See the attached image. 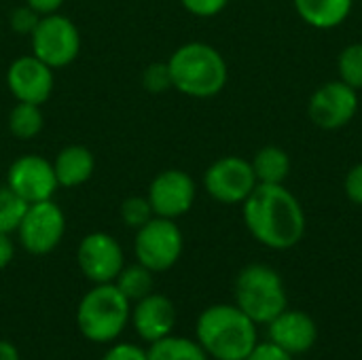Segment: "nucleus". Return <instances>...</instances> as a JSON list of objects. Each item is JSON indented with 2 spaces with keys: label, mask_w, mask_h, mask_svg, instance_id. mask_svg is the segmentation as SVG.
<instances>
[{
  "label": "nucleus",
  "mask_w": 362,
  "mask_h": 360,
  "mask_svg": "<svg viewBox=\"0 0 362 360\" xmlns=\"http://www.w3.org/2000/svg\"><path fill=\"white\" fill-rule=\"evenodd\" d=\"M248 233L265 248L291 250L305 236V212L301 202L284 185H257L242 204Z\"/></svg>",
  "instance_id": "f257e3e1"
},
{
  "label": "nucleus",
  "mask_w": 362,
  "mask_h": 360,
  "mask_svg": "<svg viewBox=\"0 0 362 360\" xmlns=\"http://www.w3.org/2000/svg\"><path fill=\"white\" fill-rule=\"evenodd\" d=\"M195 339L214 360H246L259 344L257 323L235 303L206 308L195 323Z\"/></svg>",
  "instance_id": "f03ea898"
},
{
  "label": "nucleus",
  "mask_w": 362,
  "mask_h": 360,
  "mask_svg": "<svg viewBox=\"0 0 362 360\" xmlns=\"http://www.w3.org/2000/svg\"><path fill=\"white\" fill-rule=\"evenodd\" d=\"M172 87L195 100H208L218 95L229 81V66L223 53L202 40L180 45L168 57Z\"/></svg>",
  "instance_id": "7ed1b4c3"
},
{
  "label": "nucleus",
  "mask_w": 362,
  "mask_h": 360,
  "mask_svg": "<svg viewBox=\"0 0 362 360\" xmlns=\"http://www.w3.org/2000/svg\"><path fill=\"white\" fill-rule=\"evenodd\" d=\"M132 301L117 289L115 282L93 284L76 306V327L91 344H110L127 327Z\"/></svg>",
  "instance_id": "20e7f679"
},
{
  "label": "nucleus",
  "mask_w": 362,
  "mask_h": 360,
  "mask_svg": "<svg viewBox=\"0 0 362 360\" xmlns=\"http://www.w3.org/2000/svg\"><path fill=\"white\" fill-rule=\"evenodd\" d=\"M233 295L235 306L257 325H269L288 308L282 276L265 263H250L240 269Z\"/></svg>",
  "instance_id": "39448f33"
},
{
  "label": "nucleus",
  "mask_w": 362,
  "mask_h": 360,
  "mask_svg": "<svg viewBox=\"0 0 362 360\" xmlns=\"http://www.w3.org/2000/svg\"><path fill=\"white\" fill-rule=\"evenodd\" d=\"M185 236L176 221L153 216L146 225L136 231L134 255L140 265L153 274L170 272L182 257Z\"/></svg>",
  "instance_id": "423d86ee"
},
{
  "label": "nucleus",
  "mask_w": 362,
  "mask_h": 360,
  "mask_svg": "<svg viewBox=\"0 0 362 360\" xmlns=\"http://www.w3.org/2000/svg\"><path fill=\"white\" fill-rule=\"evenodd\" d=\"M30 47L40 62L53 70H59L70 66L81 55L83 38L78 25L70 17L51 13L40 17L38 25L30 34Z\"/></svg>",
  "instance_id": "0eeeda50"
},
{
  "label": "nucleus",
  "mask_w": 362,
  "mask_h": 360,
  "mask_svg": "<svg viewBox=\"0 0 362 360\" xmlns=\"http://www.w3.org/2000/svg\"><path fill=\"white\" fill-rule=\"evenodd\" d=\"M19 246L32 257L51 255L66 236V214L53 199L28 204L17 227Z\"/></svg>",
  "instance_id": "6e6552de"
},
{
  "label": "nucleus",
  "mask_w": 362,
  "mask_h": 360,
  "mask_svg": "<svg viewBox=\"0 0 362 360\" xmlns=\"http://www.w3.org/2000/svg\"><path fill=\"white\" fill-rule=\"evenodd\" d=\"M257 185L252 163L240 155L218 157L204 172L206 193L225 206H242Z\"/></svg>",
  "instance_id": "1a4fd4ad"
},
{
  "label": "nucleus",
  "mask_w": 362,
  "mask_h": 360,
  "mask_svg": "<svg viewBox=\"0 0 362 360\" xmlns=\"http://www.w3.org/2000/svg\"><path fill=\"white\" fill-rule=\"evenodd\" d=\"M356 112H358V91L339 79L322 83L308 102L310 121L327 132H335L350 125Z\"/></svg>",
  "instance_id": "9d476101"
},
{
  "label": "nucleus",
  "mask_w": 362,
  "mask_h": 360,
  "mask_svg": "<svg viewBox=\"0 0 362 360\" xmlns=\"http://www.w3.org/2000/svg\"><path fill=\"white\" fill-rule=\"evenodd\" d=\"M76 265L81 274L93 284L115 282L125 267V255L119 240L106 231L87 233L76 248Z\"/></svg>",
  "instance_id": "9b49d317"
},
{
  "label": "nucleus",
  "mask_w": 362,
  "mask_h": 360,
  "mask_svg": "<svg viewBox=\"0 0 362 360\" xmlns=\"http://www.w3.org/2000/svg\"><path fill=\"white\" fill-rule=\"evenodd\" d=\"M146 197L155 216L178 221L189 214L197 199V185L191 174L178 168L161 170L148 185Z\"/></svg>",
  "instance_id": "f8f14e48"
},
{
  "label": "nucleus",
  "mask_w": 362,
  "mask_h": 360,
  "mask_svg": "<svg viewBox=\"0 0 362 360\" xmlns=\"http://www.w3.org/2000/svg\"><path fill=\"white\" fill-rule=\"evenodd\" d=\"M6 185L25 204L53 199V195L59 189L55 170H53V161L38 153H28V155L17 157L8 166Z\"/></svg>",
  "instance_id": "ddd939ff"
},
{
  "label": "nucleus",
  "mask_w": 362,
  "mask_h": 360,
  "mask_svg": "<svg viewBox=\"0 0 362 360\" xmlns=\"http://www.w3.org/2000/svg\"><path fill=\"white\" fill-rule=\"evenodd\" d=\"M55 70L40 62L34 53L15 57L6 68V87L15 102L42 106L55 87Z\"/></svg>",
  "instance_id": "4468645a"
},
{
  "label": "nucleus",
  "mask_w": 362,
  "mask_h": 360,
  "mask_svg": "<svg viewBox=\"0 0 362 360\" xmlns=\"http://www.w3.org/2000/svg\"><path fill=\"white\" fill-rule=\"evenodd\" d=\"M129 320H132L136 333L144 342L153 344V342H159L174 333L178 314H176V306L172 303L170 297H165L161 293H151L144 299L134 303Z\"/></svg>",
  "instance_id": "2eb2a0df"
},
{
  "label": "nucleus",
  "mask_w": 362,
  "mask_h": 360,
  "mask_svg": "<svg viewBox=\"0 0 362 360\" xmlns=\"http://www.w3.org/2000/svg\"><path fill=\"white\" fill-rule=\"evenodd\" d=\"M269 342L284 348L293 356L308 354L318 342V327L303 310H284L269 325Z\"/></svg>",
  "instance_id": "dca6fc26"
},
{
  "label": "nucleus",
  "mask_w": 362,
  "mask_h": 360,
  "mask_svg": "<svg viewBox=\"0 0 362 360\" xmlns=\"http://www.w3.org/2000/svg\"><path fill=\"white\" fill-rule=\"evenodd\" d=\"M57 185L64 189H76L91 180L95 172V157L85 144H68L57 151L53 159Z\"/></svg>",
  "instance_id": "f3484780"
},
{
  "label": "nucleus",
  "mask_w": 362,
  "mask_h": 360,
  "mask_svg": "<svg viewBox=\"0 0 362 360\" xmlns=\"http://www.w3.org/2000/svg\"><path fill=\"white\" fill-rule=\"evenodd\" d=\"M293 4L310 28L333 30L350 17L354 0H293Z\"/></svg>",
  "instance_id": "a211bd4d"
},
{
  "label": "nucleus",
  "mask_w": 362,
  "mask_h": 360,
  "mask_svg": "<svg viewBox=\"0 0 362 360\" xmlns=\"http://www.w3.org/2000/svg\"><path fill=\"white\" fill-rule=\"evenodd\" d=\"M250 163L259 185H284L293 166L291 155L276 144H267L259 149L250 159Z\"/></svg>",
  "instance_id": "6ab92c4d"
},
{
  "label": "nucleus",
  "mask_w": 362,
  "mask_h": 360,
  "mask_svg": "<svg viewBox=\"0 0 362 360\" xmlns=\"http://www.w3.org/2000/svg\"><path fill=\"white\" fill-rule=\"evenodd\" d=\"M148 360H210L206 350L197 344V339L168 335L159 342H153L146 350Z\"/></svg>",
  "instance_id": "aec40b11"
},
{
  "label": "nucleus",
  "mask_w": 362,
  "mask_h": 360,
  "mask_svg": "<svg viewBox=\"0 0 362 360\" xmlns=\"http://www.w3.org/2000/svg\"><path fill=\"white\" fill-rule=\"evenodd\" d=\"M8 132L17 140H32L36 138L45 127V115L38 104L28 102H15V106L8 112Z\"/></svg>",
  "instance_id": "412c9836"
},
{
  "label": "nucleus",
  "mask_w": 362,
  "mask_h": 360,
  "mask_svg": "<svg viewBox=\"0 0 362 360\" xmlns=\"http://www.w3.org/2000/svg\"><path fill=\"white\" fill-rule=\"evenodd\" d=\"M153 276L155 274L151 269H146L144 265H140L136 261L134 265H125L119 272L115 284L132 303H136V301H140V299H144L146 295L153 293Z\"/></svg>",
  "instance_id": "4be33fe9"
},
{
  "label": "nucleus",
  "mask_w": 362,
  "mask_h": 360,
  "mask_svg": "<svg viewBox=\"0 0 362 360\" xmlns=\"http://www.w3.org/2000/svg\"><path fill=\"white\" fill-rule=\"evenodd\" d=\"M28 204L4 182L0 185V233H15L23 214H25Z\"/></svg>",
  "instance_id": "5701e85b"
},
{
  "label": "nucleus",
  "mask_w": 362,
  "mask_h": 360,
  "mask_svg": "<svg viewBox=\"0 0 362 360\" xmlns=\"http://www.w3.org/2000/svg\"><path fill=\"white\" fill-rule=\"evenodd\" d=\"M339 81L350 85L352 89H362V42H352L341 49L337 57Z\"/></svg>",
  "instance_id": "b1692460"
},
{
  "label": "nucleus",
  "mask_w": 362,
  "mask_h": 360,
  "mask_svg": "<svg viewBox=\"0 0 362 360\" xmlns=\"http://www.w3.org/2000/svg\"><path fill=\"white\" fill-rule=\"evenodd\" d=\"M119 216L125 227L138 231L142 225H146L155 216V212H153V206L146 195H129L121 202Z\"/></svg>",
  "instance_id": "393cba45"
},
{
  "label": "nucleus",
  "mask_w": 362,
  "mask_h": 360,
  "mask_svg": "<svg viewBox=\"0 0 362 360\" xmlns=\"http://www.w3.org/2000/svg\"><path fill=\"white\" fill-rule=\"evenodd\" d=\"M142 87L148 93H165L172 87V74L168 62H153L142 72Z\"/></svg>",
  "instance_id": "a878e982"
},
{
  "label": "nucleus",
  "mask_w": 362,
  "mask_h": 360,
  "mask_svg": "<svg viewBox=\"0 0 362 360\" xmlns=\"http://www.w3.org/2000/svg\"><path fill=\"white\" fill-rule=\"evenodd\" d=\"M40 17H42V15H38L34 8H30V6L23 2L21 6H15V8L11 11V15H8V25H11V30H13L15 34H21V36H28V38H30V34H32L34 28L38 25Z\"/></svg>",
  "instance_id": "bb28decb"
},
{
  "label": "nucleus",
  "mask_w": 362,
  "mask_h": 360,
  "mask_svg": "<svg viewBox=\"0 0 362 360\" xmlns=\"http://www.w3.org/2000/svg\"><path fill=\"white\" fill-rule=\"evenodd\" d=\"M182 8L195 17H202V19H210V17H216L221 15L229 0H180Z\"/></svg>",
  "instance_id": "cd10ccee"
},
{
  "label": "nucleus",
  "mask_w": 362,
  "mask_h": 360,
  "mask_svg": "<svg viewBox=\"0 0 362 360\" xmlns=\"http://www.w3.org/2000/svg\"><path fill=\"white\" fill-rule=\"evenodd\" d=\"M344 191H346V197L354 206H362V161H358L356 166H352L350 172L346 174Z\"/></svg>",
  "instance_id": "c85d7f7f"
},
{
  "label": "nucleus",
  "mask_w": 362,
  "mask_h": 360,
  "mask_svg": "<svg viewBox=\"0 0 362 360\" xmlns=\"http://www.w3.org/2000/svg\"><path fill=\"white\" fill-rule=\"evenodd\" d=\"M102 360H148L146 359V350L136 346V344H115L110 350H106V354L102 356Z\"/></svg>",
  "instance_id": "c756f323"
},
{
  "label": "nucleus",
  "mask_w": 362,
  "mask_h": 360,
  "mask_svg": "<svg viewBox=\"0 0 362 360\" xmlns=\"http://www.w3.org/2000/svg\"><path fill=\"white\" fill-rule=\"evenodd\" d=\"M246 360H295V356L286 352L284 348L276 346L274 342H263L252 348V352L246 356Z\"/></svg>",
  "instance_id": "7c9ffc66"
},
{
  "label": "nucleus",
  "mask_w": 362,
  "mask_h": 360,
  "mask_svg": "<svg viewBox=\"0 0 362 360\" xmlns=\"http://www.w3.org/2000/svg\"><path fill=\"white\" fill-rule=\"evenodd\" d=\"M15 257V242L8 233H0V272H4Z\"/></svg>",
  "instance_id": "2f4dec72"
},
{
  "label": "nucleus",
  "mask_w": 362,
  "mask_h": 360,
  "mask_svg": "<svg viewBox=\"0 0 362 360\" xmlns=\"http://www.w3.org/2000/svg\"><path fill=\"white\" fill-rule=\"evenodd\" d=\"M23 2L30 8H34L38 15H51V13H59L66 0H23Z\"/></svg>",
  "instance_id": "473e14b6"
},
{
  "label": "nucleus",
  "mask_w": 362,
  "mask_h": 360,
  "mask_svg": "<svg viewBox=\"0 0 362 360\" xmlns=\"http://www.w3.org/2000/svg\"><path fill=\"white\" fill-rule=\"evenodd\" d=\"M0 360H21L19 359V350L11 342L0 339Z\"/></svg>",
  "instance_id": "72a5a7b5"
}]
</instances>
